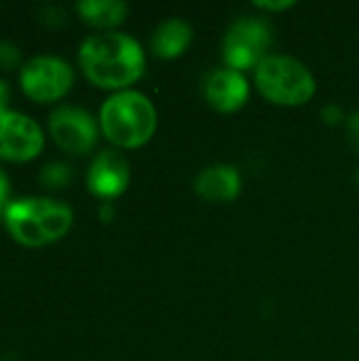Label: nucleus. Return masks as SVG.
<instances>
[{
	"mask_svg": "<svg viewBox=\"0 0 359 361\" xmlns=\"http://www.w3.org/2000/svg\"><path fill=\"white\" fill-rule=\"evenodd\" d=\"M78 66L91 85L116 93L144 76L146 53L129 34L99 32L80 42Z\"/></svg>",
	"mask_w": 359,
	"mask_h": 361,
	"instance_id": "obj_1",
	"label": "nucleus"
},
{
	"mask_svg": "<svg viewBox=\"0 0 359 361\" xmlns=\"http://www.w3.org/2000/svg\"><path fill=\"white\" fill-rule=\"evenodd\" d=\"M2 222L17 243L44 247L70 233L74 212L68 203L51 197H21L6 205Z\"/></svg>",
	"mask_w": 359,
	"mask_h": 361,
	"instance_id": "obj_2",
	"label": "nucleus"
},
{
	"mask_svg": "<svg viewBox=\"0 0 359 361\" xmlns=\"http://www.w3.org/2000/svg\"><path fill=\"white\" fill-rule=\"evenodd\" d=\"M99 131L116 148H142L157 131V108L144 93L125 89L112 93L99 108Z\"/></svg>",
	"mask_w": 359,
	"mask_h": 361,
	"instance_id": "obj_3",
	"label": "nucleus"
},
{
	"mask_svg": "<svg viewBox=\"0 0 359 361\" xmlns=\"http://www.w3.org/2000/svg\"><path fill=\"white\" fill-rule=\"evenodd\" d=\"M254 82L267 102L284 108L305 106L317 91L313 72L300 59L281 53H271L256 66Z\"/></svg>",
	"mask_w": 359,
	"mask_h": 361,
	"instance_id": "obj_4",
	"label": "nucleus"
},
{
	"mask_svg": "<svg viewBox=\"0 0 359 361\" xmlns=\"http://www.w3.org/2000/svg\"><path fill=\"white\" fill-rule=\"evenodd\" d=\"M271 44L273 32L269 23L260 17L243 15L229 25L222 38V59L226 68L237 72L256 70V66L271 55Z\"/></svg>",
	"mask_w": 359,
	"mask_h": 361,
	"instance_id": "obj_5",
	"label": "nucleus"
},
{
	"mask_svg": "<svg viewBox=\"0 0 359 361\" xmlns=\"http://www.w3.org/2000/svg\"><path fill=\"white\" fill-rule=\"evenodd\" d=\"M21 91L36 104H53L66 97L74 85L72 66L55 55H36L19 70Z\"/></svg>",
	"mask_w": 359,
	"mask_h": 361,
	"instance_id": "obj_6",
	"label": "nucleus"
},
{
	"mask_svg": "<svg viewBox=\"0 0 359 361\" xmlns=\"http://www.w3.org/2000/svg\"><path fill=\"white\" fill-rule=\"evenodd\" d=\"M49 133L68 154H89L99 137V121L78 106H59L49 114Z\"/></svg>",
	"mask_w": 359,
	"mask_h": 361,
	"instance_id": "obj_7",
	"label": "nucleus"
},
{
	"mask_svg": "<svg viewBox=\"0 0 359 361\" xmlns=\"http://www.w3.org/2000/svg\"><path fill=\"white\" fill-rule=\"evenodd\" d=\"M44 148V133L40 125L23 112H0V161L28 163Z\"/></svg>",
	"mask_w": 359,
	"mask_h": 361,
	"instance_id": "obj_8",
	"label": "nucleus"
},
{
	"mask_svg": "<svg viewBox=\"0 0 359 361\" xmlns=\"http://www.w3.org/2000/svg\"><path fill=\"white\" fill-rule=\"evenodd\" d=\"M131 180L129 161L121 150L106 148L97 152L87 171V188L93 197L110 203L112 199L121 197Z\"/></svg>",
	"mask_w": 359,
	"mask_h": 361,
	"instance_id": "obj_9",
	"label": "nucleus"
},
{
	"mask_svg": "<svg viewBox=\"0 0 359 361\" xmlns=\"http://www.w3.org/2000/svg\"><path fill=\"white\" fill-rule=\"evenodd\" d=\"M203 95L209 108L220 114L241 110L250 99V82L243 72L233 68H216L203 80Z\"/></svg>",
	"mask_w": 359,
	"mask_h": 361,
	"instance_id": "obj_10",
	"label": "nucleus"
},
{
	"mask_svg": "<svg viewBox=\"0 0 359 361\" xmlns=\"http://www.w3.org/2000/svg\"><path fill=\"white\" fill-rule=\"evenodd\" d=\"M197 197L209 203H231L241 192V173L235 165L216 163L201 169L193 184Z\"/></svg>",
	"mask_w": 359,
	"mask_h": 361,
	"instance_id": "obj_11",
	"label": "nucleus"
},
{
	"mask_svg": "<svg viewBox=\"0 0 359 361\" xmlns=\"http://www.w3.org/2000/svg\"><path fill=\"white\" fill-rule=\"evenodd\" d=\"M193 42V27L180 17H169L157 25L150 38V51L159 59H176Z\"/></svg>",
	"mask_w": 359,
	"mask_h": 361,
	"instance_id": "obj_12",
	"label": "nucleus"
},
{
	"mask_svg": "<svg viewBox=\"0 0 359 361\" xmlns=\"http://www.w3.org/2000/svg\"><path fill=\"white\" fill-rule=\"evenodd\" d=\"M76 13L85 23L104 32H114V27L127 19L129 4L121 0H83L76 4Z\"/></svg>",
	"mask_w": 359,
	"mask_h": 361,
	"instance_id": "obj_13",
	"label": "nucleus"
},
{
	"mask_svg": "<svg viewBox=\"0 0 359 361\" xmlns=\"http://www.w3.org/2000/svg\"><path fill=\"white\" fill-rule=\"evenodd\" d=\"M38 182L49 190L66 188L72 182V167L68 163H49L40 169Z\"/></svg>",
	"mask_w": 359,
	"mask_h": 361,
	"instance_id": "obj_14",
	"label": "nucleus"
},
{
	"mask_svg": "<svg viewBox=\"0 0 359 361\" xmlns=\"http://www.w3.org/2000/svg\"><path fill=\"white\" fill-rule=\"evenodd\" d=\"M23 66V57L21 51L15 42L8 40H0V70L2 72H13V70H21Z\"/></svg>",
	"mask_w": 359,
	"mask_h": 361,
	"instance_id": "obj_15",
	"label": "nucleus"
},
{
	"mask_svg": "<svg viewBox=\"0 0 359 361\" xmlns=\"http://www.w3.org/2000/svg\"><path fill=\"white\" fill-rule=\"evenodd\" d=\"M322 118H324V123H326V125H330V127H336V125H341V123H345V121H347L345 110H343L339 104H328V106H324V110H322Z\"/></svg>",
	"mask_w": 359,
	"mask_h": 361,
	"instance_id": "obj_16",
	"label": "nucleus"
},
{
	"mask_svg": "<svg viewBox=\"0 0 359 361\" xmlns=\"http://www.w3.org/2000/svg\"><path fill=\"white\" fill-rule=\"evenodd\" d=\"M345 127H347V140H349L351 148L359 154V110L347 116Z\"/></svg>",
	"mask_w": 359,
	"mask_h": 361,
	"instance_id": "obj_17",
	"label": "nucleus"
},
{
	"mask_svg": "<svg viewBox=\"0 0 359 361\" xmlns=\"http://www.w3.org/2000/svg\"><path fill=\"white\" fill-rule=\"evenodd\" d=\"M40 21L44 25H61L66 21V13L57 6H44L40 8Z\"/></svg>",
	"mask_w": 359,
	"mask_h": 361,
	"instance_id": "obj_18",
	"label": "nucleus"
},
{
	"mask_svg": "<svg viewBox=\"0 0 359 361\" xmlns=\"http://www.w3.org/2000/svg\"><path fill=\"white\" fill-rule=\"evenodd\" d=\"M8 195H11V180H8L6 171L0 167V222H2V216H4L6 205L11 203Z\"/></svg>",
	"mask_w": 359,
	"mask_h": 361,
	"instance_id": "obj_19",
	"label": "nucleus"
},
{
	"mask_svg": "<svg viewBox=\"0 0 359 361\" xmlns=\"http://www.w3.org/2000/svg\"><path fill=\"white\" fill-rule=\"evenodd\" d=\"M296 2L294 0H281V2H271V0H264V2H254L256 8L260 11H269V13H279V11H288L292 8Z\"/></svg>",
	"mask_w": 359,
	"mask_h": 361,
	"instance_id": "obj_20",
	"label": "nucleus"
},
{
	"mask_svg": "<svg viewBox=\"0 0 359 361\" xmlns=\"http://www.w3.org/2000/svg\"><path fill=\"white\" fill-rule=\"evenodd\" d=\"M8 102H11V87L6 80L0 78V112L8 110Z\"/></svg>",
	"mask_w": 359,
	"mask_h": 361,
	"instance_id": "obj_21",
	"label": "nucleus"
},
{
	"mask_svg": "<svg viewBox=\"0 0 359 361\" xmlns=\"http://www.w3.org/2000/svg\"><path fill=\"white\" fill-rule=\"evenodd\" d=\"M99 218H102V222H112L114 220V205L112 203H102L99 205Z\"/></svg>",
	"mask_w": 359,
	"mask_h": 361,
	"instance_id": "obj_22",
	"label": "nucleus"
},
{
	"mask_svg": "<svg viewBox=\"0 0 359 361\" xmlns=\"http://www.w3.org/2000/svg\"><path fill=\"white\" fill-rule=\"evenodd\" d=\"M358 184H359V171H358Z\"/></svg>",
	"mask_w": 359,
	"mask_h": 361,
	"instance_id": "obj_23",
	"label": "nucleus"
}]
</instances>
